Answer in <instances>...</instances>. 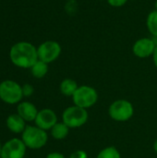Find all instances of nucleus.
Here are the masks:
<instances>
[{
	"label": "nucleus",
	"mask_w": 157,
	"mask_h": 158,
	"mask_svg": "<svg viewBox=\"0 0 157 158\" xmlns=\"http://www.w3.org/2000/svg\"><path fill=\"white\" fill-rule=\"evenodd\" d=\"M77 82L72 79H65L60 84V92L66 96H71L78 89Z\"/></svg>",
	"instance_id": "obj_13"
},
{
	"label": "nucleus",
	"mask_w": 157,
	"mask_h": 158,
	"mask_svg": "<svg viewBox=\"0 0 157 158\" xmlns=\"http://www.w3.org/2000/svg\"><path fill=\"white\" fill-rule=\"evenodd\" d=\"M96 158H121V156L116 147L109 146L101 150Z\"/></svg>",
	"instance_id": "obj_17"
},
{
	"label": "nucleus",
	"mask_w": 157,
	"mask_h": 158,
	"mask_svg": "<svg viewBox=\"0 0 157 158\" xmlns=\"http://www.w3.org/2000/svg\"><path fill=\"white\" fill-rule=\"evenodd\" d=\"M38 59L45 63L56 60L61 54V45L56 41H45L37 48Z\"/></svg>",
	"instance_id": "obj_7"
},
{
	"label": "nucleus",
	"mask_w": 157,
	"mask_h": 158,
	"mask_svg": "<svg viewBox=\"0 0 157 158\" xmlns=\"http://www.w3.org/2000/svg\"><path fill=\"white\" fill-rule=\"evenodd\" d=\"M72 100L75 106L88 109L96 104L98 100V94L94 88L88 85H82L78 87L72 95Z\"/></svg>",
	"instance_id": "obj_3"
},
{
	"label": "nucleus",
	"mask_w": 157,
	"mask_h": 158,
	"mask_svg": "<svg viewBox=\"0 0 157 158\" xmlns=\"http://www.w3.org/2000/svg\"><path fill=\"white\" fill-rule=\"evenodd\" d=\"M34 121L38 128L47 131L51 130L57 123V117L53 110L46 108L38 112Z\"/></svg>",
	"instance_id": "obj_10"
},
{
	"label": "nucleus",
	"mask_w": 157,
	"mask_h": 158,
	"mask_svg": "<svg viewBox=\"0 0 157 158\" xmlns=\"http://www.w3.org/2000/svg\"><path fill=\"white\" fill-rule=\"evenodd\" d=\"M31 69L32 75L35 78L41 79L44 77L46 73L48 72V64L38 59V61L31 68Z\"/></svg>",
	"instance_id": "obj_16"
},
{
	"label": "nucleus",
	"mask_w": 157,
	"mask_h": 158,
	"mask_svg": "<svg viewBox=\"0 0 157 158\" xmlns=\"http://www.w3.org/2000/svg\"><path fill=\"white\" fill-rule=\"evenodd\" d=\"M6 126L12 132L15 133L23 132L26 128L25 120L19 114L10 115L6 119Z\"/></svg>",
	"instance_id": "obj_12"
},
{
	"label": "nucleus",
	"mask_w": 157,
	"mask_h": 158,
	"mask_svg": "<svg viewBox=\"0 0 157 158\" xmlns=\"http://www.w3.org/2000/svg\"><path fill=\"white\" fill-rule=\"evenodd\" d=\"M153 61H154V64H155V66L156 67L157 69V45L156 47H155V50L154 54H153Z\"/></svg>",
	"instance_id": "obj_22"
},
{
	"label": "nucleus",
	"mask_w": 157,
	"mask_h": 158,
	"mask_svg": "<svg viewBox=\"0 0 157 158\" xmlns=\"http://www.w3.org/2000/svg\"><path fill=\"white\" fill-rule=\"evenodd\" d=\"M18 114L25 120V121H32L35 120L38 111L34 105L29 102H22L18 106Z\"/></svg>",
	"instance_id": "obj_11"
},
{
	"label": "nucleus",
	"mask_w": 157,
	"mask_h": 158,
	"mask_svg": "<svg viewBox=\"0 0 157 158\" xmlns=\"http://www.w3.org/2000/svg\"><path fill=\"white\" fill-rule=\"evenodd\" d=\"M154 150H155V152L157 154V139L155 140V143H154Z\"/></svg>",
	"instance_id": "obj_23"
},
{
	"label": "nucleus",
	"mask_w": 157,
	"mask_h": 158,
	"mask_svg": "<svg viewBox=\"0 0 157 158\" xmlns=\"http://www.w3.org/2000/svg\"><path fill=\"white\" fill-rule=\"evenodd\" d=\"M156 41L150 37H143L138 39L132 45V52L135 56L139 58H147L153 56L155 50Z\"/></svg>",
	"instance_id": "obj_8"
},
{
	"label": "nucleus",
	"mask_w": 157,
	"mask_h": 158,
	"mask_svg": "<svg viewBox=\"0 0 157 158\" xmlns=\"http://www.w3.org/2000/svg\"><path fill=\"white\" fill-rule=\"evenodd\" d=\"M108 5L113 7H121L125 6L129 0H106Z\"/></svg>",
	"instance_id": "obj_18"
},
{
	"label": "nucleus",
	"mask_w": 157,
	"mask_h": 158,
	"mask_svg": "<svg viewBox=\"0 0 157 158\" xmlns=\"http://www.w3.org/2000/svg\"><path fill=\"white\" fill-rule=\"evenodd\" d=\"M69 158H87V154L83 150H77L70 155Z\"/></svg>",
	"instance_id": "obj_20"
},
{
	"label": "nucleus",
	"mask_w": 157,
	"mask_h": 158,
	"mask_svg": "<svg viewBox=\"0 0 157 158\" xmlns=\"http://www.w3.org/2000/svg\"><path fill=\"white\" fill-rule=\"evenodd\" d=\"M26 145L22 140L12 139L5 143L1 149V158H23L26 153Z\"/></svg>",
	"instance_id": "obj_9"
},
{
	"label": "nucleus",
	"mask_w": 157,
	"mask_h": 158,
	"mask_svg": "<svg viewBox=\"0 0 157 158\" xmlns=\"http://www.w3.org/2000/svg\"><path fill=\"white\" fill-rule=\"evenodd\" d=\"M110 118L116 121L124 122L130 119L134 114V107L132 104L127 100L120 99L112 103L108 109Z\"/></svg>",
	"instance_id": "obj_5"
},
{
	"label": "nucleus",
	"mask_w": 157,
	"mask_h": 158,
	"mask_svg": "<svg viewBox=\"0 0 157 158\" xmlns=\"http://www.w3.org/2000/svg\"><path fill=\"white\" fill-rule=\"evenodd\" d=\"M47 133L45 131L33 126H27L22 133V141L31 149H40L47 143Z\"/></svg>",
	"instance_id": "obj_2"
},
{
	"label": "nucleus",
	"mask_w": 157,
	"mask_h": 158,
	"mask_svg": "<svg viewBox=\"0 0 157 158\" xmlns=\"http://www.w3.org/2000/svg\"><path fill=\"white\" fill-rule=\"evenodd\" d=\"M14 65L23 69L31 68L38 61L37 48L28 42H19L14 44L9 53Z\"/></svg>",
	"instance_id": "obj_1"
},
{
	"label": "nucleus",
	"mask_w": 157,
	"mask_h": 158,
	"mask_svg": "<svg viewBox=\"0 0 157 158\" xmlns=\"http://www.w3.org/2000/svg\"><path fill=\"white\" fill-rule=\"evenodd\" d=\"M155 9L157 10V0L155 1Z\"/></svg>",
	"instance_id": "obj_24"
},
{
	"label": "nucleus",
	"mask_w": 157,
	"mask_h": 158,
	"mask_svg": "<svg viewBox=\"0 0 157 158\" xmlns=\"http://www.w3.org/2000/svg\"><path fill=\"white\" fill-rule=\"evenodd\" d=\"M87 109L81 108L77 106H69L63 112V122L70 129H76L83 126L88 120Z\"/></svg>",
	"instance_id": "obj_4"
},
{
	"label": "nucleus",
	"mask_w": 157,
	"mask_h": 158,
	"mask_svg": "<svg viewBox=\"0 0 157 158\" xmlns=\"http://www.w3.org/2000/svg\"><path fill=\"white\" fill-rule=\"evenodd\" d=\"M69 131V128L64 123H56L52 129H51V134L53 136V138L56 139V140H63L65 139Z\"/></svg>",
	"instance_id": "obj_14"
},
{
	"label": "nucleus",
	"mask_w": 157,
	"mask_h": 158,
	"mask_svg": "<svg viewBox=\"0 0 157 158\" xmlns=\"http://www.w3.org/2000/svg\"><path fill=\"white\" fill-rule=\"evenodd\" d=\"M46 158H66L62 154H60V153H56V152H54V153H51V154H49Z\"/></svg>",
	"instance_id": "obj_21"
},
{
	"label": "nucleus",
	"mask_w": 157,
	"mask_h": 158,
	"mask_svg": "<svg viewBox=\"0 0 157 158\" xmlns=\"http://www.w3.org/2000/svg\"><path fill=\"white\" fill-rule=\"evenodd\" d=\"M146 27L149 33L157 38V10L151 11L146 18Z\"/></svg>",
	"instance_id": "obj_15"
},
{
	"label": "nucleus",
	"mask_w": 157,
	"mask_h": 158,
	"mask_svg": "<svg viewBox=\"0 0 157 158\" xmlns=\"http://www.w3.org/2000/svg\"><path fill=\"white\" fill-rule=\"evenodd\" d=\"M23 96L22 87L13 81H5L0 83V98L7 104H16Z\"/></svg>",
	"instance_id": "obj_6"
},
{
	"label": "nucleus",
	"mask_w": 157,
	"mask_h": 158,
	"mask_svg": "<svg viewBox=\"0 0 157 158\" xmlns=\"http://www.w3.org/2000/svg\"><path fill=\"white\" fill-rule=\"evenodd\" d=\"M22 93L24 96H30L33 94V87L31 84H25L22 87Z\"/></svg>",
	"instance_id": "obj_19"
},
{
	"label": "nucleus",
	"mask_w": 157,
	"mask_h": 158,
	"mask_svg": "<svg viewBox=\"0 0 157 158\" xmlns=\"http://www.w3.org/2000/svg\"><path fill=\"white\" fill-rule=\"evenodd\" d=\"M1 149H2V148H1V145H0V155H1Z\"/></svg>",
	"instance_id": "obj_25"
}]
</instances>
